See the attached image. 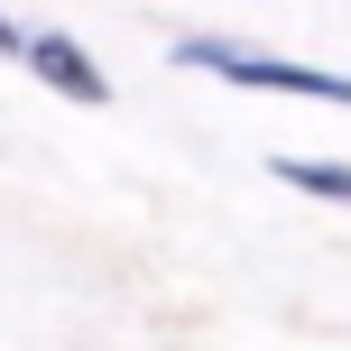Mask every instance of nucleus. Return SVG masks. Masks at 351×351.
Instances as JSON below:
<instances>
[{
	"mask_svg": "<svg viewBox=\"0 0 351 351\" xmlns=\"http://www.w3.org/2000/svg\"><path fill=\"white\" fill-rule=\"evenodd\" d=\"M28 74L47 93H65V102H111V84H102V65H93L84 47H74L65 28H47V37H28Z\"/></svg>",
	"mask_w": 351,
	"mask_h": 351,
	"instance_id": "nucleus-2",
	"label": "nucleus"
},
{
	"mask_svg": "<svg viewBox=\"0 0 351 351\" xmlns=\"http://www.w3.org/2000/svg\"><path fill=\"white\" fill-rule=\"evenodd\" d=\"M176 65L222 74V84H250V93H305V102L351 111V74H315V65H287V56H250V47H231V37H185Z\"/></svg>",
	"mask_w": 351,
	"mask_h": 351,
	"instance_id": "nucleus-1",
	"label": "nucleus"
},
{
	"mask_svg": "<svg viewBox=\"0 0 351 351\" xmlns=\"http://www.w3.org/2000/svg\"><path fill=\"white\" fill-rule=\"evenodd\" d=\"M278 185L324 194V204H351V167H333V158H278Z\"/></svg>",
	"mask_w": 351,
	"mask_h": 351,
	"instance_id": "nucleus-3",
	"label": "nucleus"
},
{
	"mask_svg": "<svg viewBox=\"0 0 351 351\" xmlns=\"http://www.w3.org/2000/svg\"><path fill=\"white\" fill-rule=\"evenodd\" d=\"M0 56H28V37H19V28H10V19H0Z\"/></svg>",
	"mask_w": 351,
	"mask_h": 351,
	"instance_id": "nucleus-4",
	"label": "nucleus"
}]
</instances>
